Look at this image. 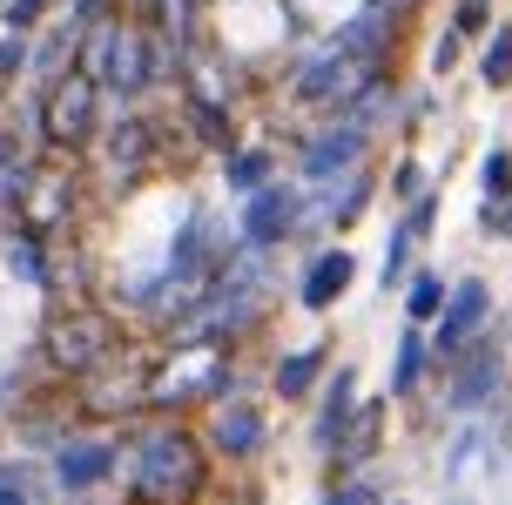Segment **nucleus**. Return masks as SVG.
<instances>
[{"instance_id": "2", "label": "nucleus", "mask_w": 512, "mask_h": 505, "mask_svg": "<svg viewBox=\"0 0 512 505\" xmlns=\"http://www.w3.org/2000/svg\"><path fill=\"white\" fill-rule=\"evenodd\" d=\"M216 485L223 472L196 418H135L122 431V505H209Z\"/></svg>"}, {"instance_id": "29", "label": "nucleus", "mask_w": 512, "mask_h": 505, "mask_svg": "<svg viewBox=\"0 0 512 505\" xmlns=\"http://www.w3.org/2000/svg\"><path fill=\"white\" fill-rule=\"evenodd\" d=\"M418 263H425V243H418V236H411V229L391 216V229H384V250H378V297L391 303L398 290H405V277L418 270Z\"/></svg>"}, {"instance_id": "18", "label": "nucleus", "mask_w": 512, "mask_h": 505, "mask_svg": "<svg viewBox=\"0 0 512 505\" xmlns=\"http://www.w3.org/2000/svg\"><path fill=\"white\" fill-rule=\"evenodd\" d=\"M236 108L243 101H216V95H196V88H176L169 95V115H176L182 142H189V155H203V162H223L243 142V115Z\"/></svg>"}, {"instance_id": "28", "label": "nucleus", "mask_w": 512, "mask_h": 505, "mask_svg": "<svg viewBox=\"0 0 512 505\" xmlns=\"http://www.w3.org/2000/svg\"><path fill=\"white\" fill-rule=\"evenodd\" d=\"M0 505H54L48 472H41V458H34V452L0 445Z\"/></svg>"}, {"instance_id": "16", "label": "nucleus", "mask_w": 512, "mask_h": 505, "mask_svg": "<svg viewBox=\"0 0 512 505\" xmlns=\"http://www.w3.org/2000/svg\"><path fill=\"white\" fill-rule=\"evenodd\" d=\"M405 27H411L405 7H351V14H337V21L324 27V41H331L344 61H358V68H398Z\"/></svg>"}, {"instance_id": "45", "label": "nucleus", "mask_w": 512, "mask_h": 505, "mask_svg": "<svg viewBox=\"0 0 512 505\" xmlns=\"http://www.w3.org/2000/svg\"><path fill=\"white\" fill-rule=\"evenodd\" d=\"M0 445H7V438H0Z\"/></svg>"}, {"instance_id": "10", "label": "nucleus", "mask_w": 512, "mask_h": 505, "mask_svg": "<svg viewBox=\"0 0 512 505\" xmlns=\"http://www.w3.org/2000/svg\"><path fill=\"white\" fill-rule=\"evenodd\" d=\"M230 229L250 243V250H263V256L304 250V236H310V189L283 169V176H270L256 196L230 202Z\"/></svg>"}, {"instance_id": "19", "label": "nucleus", "mask_w": 512, "mask_h": 505, "mask_svg": "<svg viewBox=\"0 0 512 505\" xmlns=\"http://www.w3.org/2000/svg\"><path fill=\"white\" fill-rule=\"evenodd\" d=\"M358 398H364V371L351 364V357H337L331 371H324V384H317V398L304 404V411H310V418H304V445H310V458H317V465H324V452L337 445V431L351 425Z\"/></svg>"}, {"instance_id": "14", "label": "nucleus", "mask_w": 512, "mask_h": 505, "mask_svg": "<svg viewBox=\"0 0 512 505\" xmlns=\"http://www.w3.org/2000/svg\"><path fill=\"white\" fill-rule=\"evenodd\" d=\"M358 277H364V256L351 250V236H331V243H317V250L297 256L290 310H304V317H331L337 303L358 290Z\"/></svg>"}, {"instance_id": "37", "label": "nucleus", "mask_w": 512, "mask_h": 505, "mask_svg": "<svg viewBox=\"0 0 512 505\" xmlns=\"http://www.w3.org/2000/svg\"><path fill=\"white\" fill-rule=\"evenodd\" d=\"M391 216H398V223H405L411 236H418V243H432V236H438V223H445V189H432V196H418L411 209H391Z\"/></svg>"}, {"instance_id": "30", "label": "nucleus", "mask_w": 512, "mask_h": 505, "mask_svg": "<svg viewBox=\"0 0 512 505\" xmlns=\"http://www.w3.org/2000/svg\"><path fill=\"white\" fill-rule=\"evenodd\" d=\"M445 290H452V277H445V270H438V263H418V270H411L405 277V290H398V324H432L438 310H445Z\"/></svg>"}, {"instance_id": "39", "label": "nucleus", "mask_w": 512, "mask_h": 505, "mask_svg": "<svg viewBox=\"0 0 512 505\" xmlns=\"http://www.w3.org/2000/svg\"><path fill=\"white\" fill-rule=\"evenodd\" d=\"M115 14H128V0H68V7H61V21L81 27V34L102 27V21H115Z\"/></svg>"}, {"instance_id": "22", "label": "nucleus", "mask_w": 512, "mask_h": 505, "mask_svg": "<svg viewBox=\"0 0 512 505\" xmlns=\"http://www.w3.org/2000/svg\"><path fill=\"white\" fill-rule=\"evenodd\" d=\"M270 176H283V142H270V135H243V142L216 162V196L243 202V196H256Z\"/></svg>"}, {"instance_id": "32", "label": "nucleus", "mask_w": 512, "mask_h": 505, "mask_svg": "<svg viewBox=\"0 0 512 505\" xmlns=\"http://www.w3.org/2000/svg\"><path fill=\"white\" fill-rule=\"evenodd\" d=\"M391 499V479L384 472H358V479H324L317 485V505H384Z\"/></svg>"}, {"instance_id": "4", "label": "nucleus", "mask_w": 512, "mask_h": 505, "mask_svg": "<svg viewBox=\"0 0 512 505\" xmlns=\"http://www.w3.org/2000/svg\"><path fill=\"white\" fill-rule=\"evenodd\" d=\"M21 95H27L21 128H27V142H34V155L81 162V155L95 149V135H102V122H108V101L81 68H68V75L48 81V88H21Z\"/></svg>"}, {"instance_id": "1", "label": "nucleus", "mask_w": 512, "mask_h": 505, "mask_svg": "<svg viewBox=\"0 0 512 505\" xmlns=\"http://www.w3.org/2000/svg\"><path fill=\"white\" fill-rule=\"evenodd\" d=\"M189 149L182 142L176 115H169V101H135V108H108L102 135H95V149L81 155V169L95 182V209H128V202H142L155 182L176 176V155Z\"/></svg>"}, {"instance_id": "40", "label": "nucleus", "mask_w": 512, "mask_h": 505, "mask_svg": "<svg viewBox=\"0 0 512 505\" xmlns=\"http://www.w3.org/2000/svg\"><path fill=\"white\" fill-rule=\"evenodd\" d=\"M209 505H270V499H263L256 472H230V485H216V499H209Z\"/></svg>"}, {"instance_id": "34", "label": "nucleus", "mask_w": 512, "mask_h": 505, "mask_svg": "<svg viewBox=\"0 0 512 505\" xmlns=\"http://www.w3.org/2000/svg\"><path fill=\"white\" fill-rule=\"evenodd\" d=\"M479 202H512V142H486L479 149Z\"/></svg>"}, {"instance_id": "23", "label": "nucleus", "mask_w": 512, "mask_h": 505, "mask_svg": "<svg viewBox=\"0 0 512 505\" xmlns=\"http://www.w3.org/2000/svg\"><path fill=\"white\" fill-rule=\"evenodd\" d=\"M479 465H492V418H452L445 445H438V485L465 492L479 479Z\"/></svg>"}, {"instance_id": "15", "label": "nucleus", "mask_w": 512, "mask_h": 505, "mask_svg": "<svg viewBox=\"0 0 512 505\" xmlns=\"http://www.w3.org/2000/svg\"><path fill=\"white\" fill-rule=\"evenodd\" d=\"M384 452H391V398L384 391H364L351 425L337 431V445L324 452L317 479H358V472H378Z\"/></svg>"}, {"instance_id": "25", "label": "nucleus", "mask_w": 512, "mask_h": 505, "mask_svg": "<svg viewBox=\"0 0 512 505\" xmlns=\"http://www.w3.org/2000/svg\"><path fill=\"white\" fill-rule=\"evenodd\" d=\"M378 169H384V202H391V209H411L418 196L445 189V169H452V162L438 169V162H425V155H418V149L405 142L398 155H378Z\"/></svg>"}, {"instance_id": "24", "label": "nucleus", "mask_w": 512, "mask_h": 505, "mask_svg": "<svg viewBox=\"0 0 512 505\" xmlns=\"http://www.w3.org/2000/svg\"><path fill=\"white\" fill-rule=\"evenodd\" d=\"M0 277L14 283V290H27V297L48 303L54 243H48V236H34V229H21V223H7V236H0Z\"/></svg>"}, {"instance_id": "11", "label": "nucleus", "mask_w": 512, "mask_h": 505, "mask_svg": "<svg viewBox=\"0 0 512 505\" xmlns=\"http://www.w3.org/2000/svg\"><path fill=\"white\" fill-rule=\"evenodd\" d=\"M95 216H102V209H95V182H88V169H81V162H54V155H41L21 209H14V223L54 243V236H68V229L95 223Z\"/></svg>"}, {"instance_id": "43", "label": "nucleus", "mask_w": 512, "mask_h": 505, "mask_svg": "<svg viewBox=\"0 0 512 505\" xmlns=\"http://www.w3.org/2000/svg\"><path fill=\"white\" fill-rule=\"evenodd\" d=\"M0 236H7V223H0Z\"/></svg>"}, {"instance_id": "41", "label": "nucleus", "mask_w": 512, "mask_h": 505, "mask_svg": "<svg viewBox=\"0 0 512 505\" xmlns=\"http://www.w3.org/2000/svg\"><path fill=\"white\" fill-rule=\"evenodd\" d=\"M499 243L512 250V202H506V216H499Z\"/></svg>"}, {"instance_id": "26", "label": "nucleus", "mask_w": 512, "mask_h": 505, "mask_svg": "<svg viewBox=\"0 0 512 505\" xmlns=\"http://www.w3.org/2000/svg\"><path fill=\"white\" fill-rule=\"evenodd\" d=\"M34 142H27L21 122H0V223H14V209H21L27 182H34Z\"/></svg>"}, {"instance_id": "27", "label": "nucleus", "mask_w": 512, "mask_h": 505, "mask_svg": "<svg viewBox=\"0 0 512 505\" xmlns=\"http://www.w3.org/2000/svg\"><path fill=\"white\" fill-rule=\"evenodd\" d=\"M81 54V27H68L61 14H54L41 34H34V54H27V88H48V81H61L68 68H75Z\"/></svg>"}, {"instance_id": "42", "label": "nucleus", "mask_w": 512, "mask_h": 505, "mask_svg": "<svg viewBox=\"0 0 512 505\" xmlns=\"http://www.w3.org/2000/svg\"><path fill=\"white\" fill-rule=\"evenodd\" d=\"M384 505H418V499H398V492H391V499H384Z\"/></svg>"}, {"instance_id": "36", "label": "nucleus", "mask_w": 512, "mask_h": 505, "mask_svg": "<svg viewBox=\"0 0 512 505\" xmlns=\"http://www.w3.org/2000/svg\"><path fill=\"white\" fill-rule=\"evenodd\" d=\"M61 7H68V0H7V7H0V27H14V34H41Z\"/></svg>"}, {"instance_id": "13", "label": "nucleus", "mask_w": 512, "mask_h": 505, "mask_svg": "<svg viewBox=\"0 0 512 505\" xmlns=\"http://www.w3.org/2000/svg\"><path fill=\"white\" fill-rule=\"evenodd\" d=\"M492 324H499V290H492V277L459 270L452 290H445V310L425 324V337H432V371H445V364H452L472 337H486Z\"/></svg>"}, {"instance_id": "20", "label": "nucleus", "mask_w": 512, "mask_h": 505, "mask_svg": "<svg viewBox=\"0 0 512 505\" xmlns=\"http://www.w3.org/2000/svg\"><path fill=\"white\" fill-rule=\"evenodd\" d=\"M54 398H68V384L54 378L41 357H34V344L0 351V438L21 425L27 411H41V404H54Z\"/></svg>"}, {"instance_id": "3", "label": "nucleus", "mask_w": 512, "mask_h": 505, "mask_svg": "<svg viewBox=\"0 0 512 505\" xmlns=\"http://www.w3.org/2000/svg\"><path fill=\"white\" fill-rule=\"evenodd\" d=\"M128 337H135V330H128L102 297H81V303H41V324H34L27 344H34V357H41L61 384H75V378H88L95 364H108Z\"/></svg>"}, {"instance_id": "35", "label": "nucleus", "mask_w": 512, "mask_h": 505, "mask_svg": "<svg viewBox=\"0 0 512 505\" xmlns=\"http://www.w3.org/2000/svg\"><path fill=\"white\" fill-rule=\"evenodd\" d=\"M492 21H499V0H445V27H452V34H465L472 48L492 34Z\"/></svg>"}, {"instance_id": "31", "label": "nucleus", "mask_w": 512, "mask_h": 505, "mask_svg": "<svg viewBox=\"0 0 512 505\" xmlns=\"http://www.w3.org/2000/svg\"><path fill=\"white\" fill-rule=\"evenodd\" d=\"M472 81L486 95H512V21H492V34L472 48Z\"/></svg>"}, {"instance_id": "12", "label": "nucleus", "mask_w": 512, "mask_h": 505, "mask_svg": "<svg viewBox=\"0 0 512 505\" xmlns=\"http://www.w3.org/2000/svg\"><path fill=\"white\" fill-rule=\"evenodd\" d=\"M290 176L304 182V189H324V182L351 176V169H364V162H378V135L364 122H351V115H331V122H304L290 142Z\"/></svg>"}, {"instance_id": "8", "label": "nucleus", "mask_w": 512, "mask_h": 505, "mask_svg": "<svg viewBox=\"0 0 512 505\" xmlns=\"http://www.w3.org/2000/svg\"><path fill=\"white\" fill-rule=\"evenodd\" d=\"M41 472H48V492L54 505H95L108 499L115 485H122V431L108 425H68V438L41 458Z\"/></svg>"}, {"instance_id": "38", "label": "nucleus", "mask_w": 512, "mask_h": 505, "mask_svg": "<svg viewBox=\"0 0 512 505\" xmlns=\"http://www.w3.org/2000/svg\"><path fill=\"white\" fill-rule=\"evenodd\" d=\"M27 54H34V34L0 27V81H7V88H27Z\"/></svg>"}, {"instance_id": "9", "label": "nucleus", "mask_w": 512, "mask_h": 505, "mask_svg": "<svg viewBox=\"0 0 512 505\" xmlns=\"http://www.w3.org/2000/svg\"><path fill=\"white\" fill-rule=\"evenodd\" d=\"M196 431H203L216 472H256L270 445H277V404L263 391H243V398H216L196 411Z\"/></svg>"}, {"instance_id": "17", "label": "nucleus", "mask_w": 512, "mask_h": 505, "mask_svg": "<svg viewBox=\"0 0 512 505\" xmlns=\"http://www.w3.org/2000/svg\"><path fill=\"white\" fill-rule=\"evenodd\" d=\"M337 364V344L331 337H304V344H277L270 351V364H263V398L283 404V411H304L310 398H317V384H324V371Z\"/></svg>"}, {"instance_id": "44", "label": "nucleus", "mask_w": 512, "mask_h": 505, "mask_svg": "<svg viewBox=\"0 0 512 505\" xmlns=\"http://www.w3.org/2000/svg\"><path fill=\"white\" fill-rule=\"evenodd\" d=\"M0 7H7V0H0Z\"/></svg>"}, {"instance_id": "33", "label": "nucleus", "mask_w": 512, "mask_h": 505, "mask_svg": "<svg viewBox=\"0 0 512 505\" xmlns=\"http://www.w3.org/2000/svg\"><path fill=\"white\" fill-rule=\"evenodd\" d=\"M472 61V41L452 34V27H432V41H425V81H452Z\"/></svg>"}, {"instance_id": "5", "label": "nucleus", "mask_w": 512, "mask_h": 505, "mask_svg": "<svg viewBox=\"0 0 512 505\" xmlns=\"http://www.w3.org/2000/svg\"><path fill=\"white\" fill-rule=\"evenodd\" d=\"M75 68L95 88H102L108 108H135V101H162V75H155V34L135 14H115V21L88 27L81 34Z\"/></svg>"}, {"instance_id": "6", "label": "nucleus", "mask_w": 512, "mask_h": 505, "mask_svg": "<svg viewBox=\"0 0 512 505\" xmlns=\"http://www.w3.org/2000/svg\"><path fill=\"white\" fill-rule=\"evenodd\" d=\"M512 391V344H506V330L492 324L486 337H472L445 371L432 378V391L418 404H432V418L425 425H452V418H486V411H499ZM411 404V411H418Z\"/></svg>"}, {"instance_id": "21", "label": "nucleus", "mask_w": 512, "mask_h": 505, "mask_svg": "<svg viewBox=\"0 0 512 505\" xmlns=\"http://www.w3.org/2000/svg\"><path fill=\"white\" fill-rule=\"evenodd\" d=\"M432 337H425V324H398V337H391V364H384V398H391V411H411V404L432 391Z\"/></svg>"}, {"instance_id": "7", "label": "nucleus", "mask_w": 512, "mask_h": 505, "mask_svg": "<svg viewBox=\"0 0 512 505\" xmlns=\"http://www.w3.org/2000/svg\"><path fill=\"white\" fill-rule=\"evenodd\" d=\"M155 337H128L122 351L95 364L88 378L68 384V404H75L81 425H108V431H128L135 418H149V378H155Z\"/></svg>"}]
</instances>
